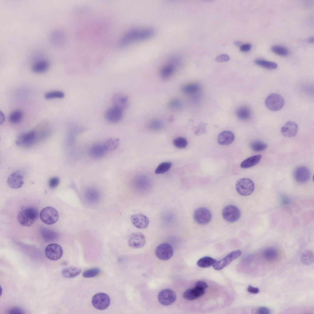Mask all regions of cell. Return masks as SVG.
<instances>
[{
    "instance_id": "obj_10",
    "label": "cell",
    "mask_w": 314,
    "mask_h": 314,
    "mask_svg": "<svg viewBox=\"0 0 314 314\" xmlns=\"http://www.w3.org/2000/svg\"><path fill=\"white\" fill-rule=\"evenodd\" d=\"M63 254L62 247L56 243H51L48 245L45 249V254L49 259L56 260L59 259Z\"/></svg>"
},
{
    "instance_id": "obj_35",
    "label": "cell",
    "mask_w": 314,
    "mask_h": 314,
    "mask_svg": "<svg viewBox=\"0 0 314 314\" xmlns=\"http://www.w3.org/2000/svg\"><path fill=\"white\" fill-rule=\"evenodd\" d=\"M216 262L215 259L209 257L205 256L199 259L197 262V265L201 267L207 268L214 265Z\"/></svg>"
},
{
    "instance_id": "obj_57",
    "label": "cell",
    "mask_w": 314,
    "mask_h": 314,
    "mask_svg": "<svg viewBox=\"0 0 314 314\" xmlns=\"http://www.w3.org/2000/svg\"><path fill=\"white\" fill-rule=\"evenodd\" d=\"M241 43L240 42L236 41V42L235 43V44L238 45H239Z\"/></svg>"
},
{
    "instance_id": "obj_1",
    "label": "cell",
    "mask_w": 314,
    "mask_h": 314,
    "mask_svg": "<svg viewBox=\"0 0 314 314\" xmlns=\"http://www.w3.org/2000/svg\"><path fill=\"white\" fill-rule=\"evenodd\" d=\"M38 211L36 208L30 206L23 208L19 212L17 220L21 225L26 227L32 225L37 218Z\"/></svg>"
},
{
    "instance_id": "obj_31",
    "label": "cell",
    "mask_w": 314,
    "mask_h": 314,
    "mask_svg": "<svg viewBox=\"0 0 314 314\" xmlns=\"http://www.w3.org/2000/svg\"><path fill=\"white\" fill-rule=\"evenodd\" d=\"M175 65L171 63L165 65L160 70V74L162 78L167 79L170 77L174 72Z\"/></svg>"
},
{
    "instance_id": "obj_36",
    "label": "cell",
    "mask_w": 314,
    "mask_h": 314,
    "mask_svg": "<svg viewBox=\"0 0 314 314\" xmlns=\"http://www.w3.org/2000/svg\"><path fill=\"white\" fill-rule=\"evenodd\" d=\"M155 33L154 30L152 28H147L139 31L136 40L141 41L147 39L152 36Z\"/></svg>"
},
{
    "instance_id": "obj_17",
    "label": "cell",
    "mask_w": 314,
    "mask_h": 314,
    "mask_svg": "<svg viewBox=\"0 0 314 314\" xmlns=\"http://www.w3.org/2000/svg\"><path fill=\"white\" fill-rule=\"evenodd\" d=\"M298 131V126L295 122L289 121L285 123L281 127V132L285 137L291 138L295 136Z\"/></svg>"
},
{
    "instance_id": "obj_33",
    "label": "cell",
    "mask_w": 314,
    "mask_h": 314,
    "mask_svg": "<svg viewBox=\"0 0 314 314\" xmlns=\"http://www.w3.org/2000/svg\"><path fill=\"white\" fill-rule=\"evenodd\" d=\"M103 143L107 151H111L118 147L119 140L116 138H111L107 140Z\"/></svg>"
},
{
    "instance_id": "obj_56",
    "label": "cell",
    "mask_w": 314,
    "mask_h": 314,
    "mask_svg": "<svg viewBox=\"0 0 314 314\" xmlns=\"http://www.w3.org/2000/svg\"><path fill=\"white\" fill-rule=\"evenodd\" d=\"M308 41L311 43H313L314 42V38L313 37H311L308 39Z\"/></svg>"
},
{
    "instance_id": "obj_19",
    "label": "cell",
    "mask_w": 314,
    "mask_h": 314,
    "mask_svg": "<svg viewBox=\"0 0 314 314\" xmlns=\"http://www.w3.org/2000/svg\"><path fill=\"white\" fill-rule=\"evenodd\" d=\"M205 293V289L195 287L186 290L183 293V298L187 300L192 301L203 296Z\"/></svg>"
},
{
    "instance_id": "obj_8",
    "label": "cell",
    "mask_w": 314,
    "mask_h": 314,
    "mask_svg": "<svg viewBox=\"0 0 314 314\" xmlns=\"http://www.w3.org/2000/svg\"><path fill=\"white\" fill-rule=\"evenodd\" d=\"M176 295L172 290L165 289L159 293L158 298L159 302L162 304L167 306L173 304L176 299Z\"/></svg>"
},
{
    "instance_id": "obj_43",
    "label": "cell",
    "mask_w": 314,
    "mask_h": 314,
    "mask_svg": "<svg viewBox=\"0 0 314 314\" xmlns=\"http://www.w3.org/2000/svg\"><path fill=\"white\" fill-rule=\"evenodd\" d=\"M149 127L153 130L158 131L162 129L163 127V123L161 120L155 119L150 121Z\"/></svg>"
},
{
    "instance_id": "obj_53",
    "label": "cell",
    "mask_w": 314,
    "mask_h": 314,
    "mask_svg": "<svg viewBox=\"0 0 314 314\" xmlns=\"http://www.w3.org/2000/svg\"><path fill=\"white\" fill-rule=\"evenodd\" d=\"M251 47V45L249 43L242 45L240 47V50L243 52H247L249 51Z\"/></svg>"
},
{
    "instance_id": "obj_55",
    "label": "cell",
    "mask_w": 314,
    "mask_h": 314,
    "mask_svg": "<svg viewBox=\"0 0 314 314\" xmlns=\"http://www.w3.org/2000/svg\"><path fill=\"white\" fill-rule=\"evenodd\" d=\"M0 124L3 123L5 120V118L4 114L1 112H0Z\"/></svg>"
},
{
    "instance_id": "obj_25",
    "label": "cell",
    "mask_w": 314,
    "mask_h": 314,
    "mask_svg": "<svg viewBox=\"0 0 314 314\" xmlns=\"http://www.w3.org/2000/svg\"><path fill=\"white\" fill-rule=\"evenodd\" d=\"M49 67V62L45 60H40L35 63L32 65V70L37 73H42L47 71Z\"/></svg>"
},
{
    "instance_id": "obj_47",
    "label": "cell",
    "mask_w": 314,
    "mask_h": 314,
    "mask_svg": "<svg viewBox=\"0 0 314 314\" xmlns=\"http://www.w3.org/2000/svg\"><path fill=\"white\" fill-rule=\"evenodd\" d=\"M181 102L179 100L174 98L170 101L168 106L171 109H179L181 107Z\"/></svg>"
},
{
    "instance_id": "obj_48",
    "label": "cell",
    "mask_w": 314,
    "mask_h": 314,
    "mask_svg": "<svg viewBox=\"0 0 314 314\" xmlns=\"http://www.w3.org/2000/svg\"><path fill=\"white\" fill-rule=\"evenodd\" d=\"M59 180L57 177H53L50 179L48 182L49 187L53 189L56 187L59 183Z\"/></svg>"
},
{
    "instance_id": "obj_9",
    "label": "cell",
    "mask_w": 314,
    "mask_h": 314,
    "mask_svg": "<svg viewBox=\"0 0 314 314\" xmlns=\"http://www.w3.org/2000/svg\"><path fill=\"white\" fill-rule=\"evenodd\" d=\"M174 251L172 247L170 244L163 243L158 245L156 247L155 253L158 258L163 260H167L173 256Z\"/></svg>"
},
{
    "instance_id": "obj_4",
    "label": "cell",
    "mask_w": 314,
    "mask_h": 314,
    "mask_svg": "<svg viewBox=\"0 0 314 314\" xmlns=\"http://www.w3.org/2000/svg\"><path fill=\"white\" fill-rule=\"evenodd\" d=\"M255 185L253 182L248 178H242L237 181L236 189L240 195L247 196L251 194L254 191Z\"/></svg>"
},
{
    "instance_id": "obj_27",
    "label": "cell",
    "mask_w": 314,
    "mask_h": 314,
    "mask_svg": "<svg viewBox=\"0 0 314 314\" xmlns=\"http://www.w3.org/2000/svg\"><path fill=\"white\" fill-rule=\"evenodd\" d=\"M237 117L240 120L246 121L250 118L251 116L252 112L250 108L246 106H243L239 108L236 112Z\"/></svg>"
},
{
    "instance_id": "obj_30",
    "label": "cell",
    "mask_w": 314,
    "mask_h": 314,
    "mask_svg": "<svg viewBox=\"0 0 314 314\" xmlns=\"http://www.w3.org/2000/svg\"><path fill=\"white\" fill-rule=\"evenodd\" d=\"M50 37L51 42L54 45L59 46L62 44L64 36L62 32L58 30L54 31L51 33Z\"/></svg>"
},
{
    "instance_id": "obj_11",
    "label": "cell",
    "mask_w": 314,
    "mask_h": 314,
    "mask_svg": "<svg viewBox=\"0 0 314 314\" xmlns=\"http://www.w3.org/2000/svg\"><path fill=\"white\" fill-rule=\"evenodd\" d=\"M241 253V251L239 250L234 251L231 252L222 259L216 262L213 265V268L216 270H219L223 269L230 264L233 260L240 256Z\"/></svg>"
},
{
    "instance_id": "obj_13",
    "label": "cell",
    "mask_w": 314,
    "mask_h": 314,
    "mask_svg": "<svg viewBox=\"0 0 314 314\" xmlns=\"http://www.w3.org/2000/svg\"><path fill=\"white\" fill-rule=\"evenodd\" d=\"M293 177L295 180L300 183H304L308 181L311 177V173L306 167L300 166L294 170Z\"/></svg>"
},
{
    "instance_id": "obj_21",
    "label": "cell",
    "mask_w": 314,
    "mask_h": 314,
    "mask_svg": "<svg viewBox=\"0 0 314 314\" xmlns=\"http://www.w3.org/2000/svg\"><path fill=\"white\" fill-rule=\"evenodd\" d=\"M234 135L232 132L224 131L219 135L217 141L220 145H227L231 144L234 141Z\"/></svg>"
},
{
    "instance_id": "obj_34",
    "label": "cell",
    "mask_w": 314,
    "mask_h": 314,
    "mask_svg": "<svg viewBox=\"0 0 314 314\" xmlns=\"http://www.w3.org/2000/svg\"><path fill=\"white\" fill-rule=\"evenodd\" d=\"M278 252L277 250L273 247H268L265 249L263 252V256L267 260L272 261L278 257Z\"/></svg>"
},
{
    "instance_id": "obj_16",
    "label": "cell",
    "mask_w": 314,
    "mask_h": 314,
    "mask_svg": "<svg viewBox=\"0 0 314 314\" xmlns=\"http://www.w3.org/2000/svg\"><path fill=\"white\" fill-rule=\"evenodd\" d=\"M122 114V110L113 106L107 110L105 113V117L108 122L115 123L121 120Z\"/></svg>"
},
{
    "instance_id": "obj_28",
    "label": "cell",
    "mask_w": 314,
    "mask_h": 314,
    "mask_svg": "<svg viewBox=\"0 0 314 314\" xmlns=\"http://www.w3.org/2000/svg\"><path fill=\"white\" fill-rule=\"evenodd\" d=\"M262 156L256 155L251 156L243 161L240 166L243 168H248L255 166L259 162Z\"/></svg>"
},
{
    "instance_id": "obj_42",
    "label": "cell",
    "mask_w": 314,
    "mask_h": 314,
    "mask_svg": "<svg viewBox=\"0 0 314 314\" xmlns=\"http://www.w3.org/2000/svg\"><path fill=\"white\" fill-rule=\"evenodd\" d=\"M64 97V93L61 91H54L46 93L44 97L46 99H51L54 98H62Z\"/></svg>"
},
{
    "instance_id": "obj_49",
    "label": "cell",
    "mask_w": 314,
    "mask_h": 314,
    "mask_svg": "<svg viewBox=\"0 0 314 314\" xmlns=\"http://www.w3.org/2000/svg\"><path fill=\"white\" fill-rule=\"evenodd\" d=\"M229 59L230 58L228 55L222 54L217 56L215 59V60L218 62H223L228 61Z\"/></svg>"
},
{
    "instance_id": "obj_26",
    "label": "cell",
    "mask_w": 314,
    "mask_h": 314,
    "mask_svg": "<svg viewBox=\"0 0 314 314\" xmlns=\"http://www.w3.org/2000/svg\"><path fill=\"white\" fill-rule=\"evenodd\" d=\"M40 234L42 239L46 242L54 241L59 237L57 232L45 228L41 230Z\"/></svg>"
},
{
    "instance_id": "obj_38",
    "label": "cell",
    "mask_w": 314,
    "mask_h": 314,
    "mask_svg": "<svg viewBox=\"0 0 314 314\" xmlns=\"http://www.w3.org/2000/svg\"><path fill=\"white\" fill-rule=\"evenodd\" d=\"M23 114L19 110H15L11 112L9 117V121L13 124L19 123L22 119Z\"/></svg>"
},
{
    "instance_id": "obj_29",
    "label": "cell",
    "mask_w": 314,
    "mask_h": 314,
    "mask_svg": "<svg viewBox=\"0 0 314 314\" xmlns=\"http://www.w3.org/2000/svg\"><path fill=\"white\" fill-rule=\"evenodd\" d=\"M81 272L80 268L77 267H69L63 269L61 273L63 276L67 278H71L78 275Z\"/></svg>"
},
{
    "instance_id": "obj_45",
    "label": "cell",
    "mask_w": 314,
    "mask_h": 314,
    "mask_svg": "<svg viewBox=\"0 0 314 314\" xmlns=\"http://www.w3.org/2000/svg\"><path fill=\"white\" fill-rule=\"evenodd\" d=\"M100 270L98 268H93L87 270L82 274V276L85 278H91L97 276L100 273Z\"/></svg>"
},
{
    "instance_id": "obj_37",
    "label": "cell",
    "mask_w": 314,
    "mask_h": 314,
    "mask_svg": "<svg viewBox=\"0 0 314 314\" xmlns=\"http://www.w3.org/2000/svg\"><path fill=\"white\" fill-rule=\"evenodd\" d=\"M302 262L306 265H310L313 263L314 254L312 251L307 250L304 252L301 256Z\"/></svg>"
},
{
    "instance_id": "obj_12",
    "label": "cell",
    "mask_w": 314,
    "mask_h": 314,
    "mask_svg": "<svg viewBox=\"0 0 314 314\" xmlns=\"http://www.w3.org/2000/svg\"><path fill=\"white\" fill-rule=\"evenodd\" d=\"M7 182L11 188L16 189L21 187L24 183V176L20 170L12 173L8 177Z\"/></svg>"
},
{
    "instance_id": "obj_50",
    "label": "cell",
    "mask_w": 314,
    "mask_h": 314,
    "mask_svg": "<svg viewBox=\"0 0 314 314\" xmlns=\"http://www.w3.org/2000/svg\"><path fill=\"white\" fill-rule=\"evenodd\" d=\"M8 313L11 314H22L24 313L23 310L19 307H14L10 309Z\"/></svg>"
},
{
    "instance_id": "obj_44",
    "label": "cell",
    "mask_w": 314,
    "mask_h": 314,
    "mask_svg": "<svg viewBox=\"0 0 314 314\" xmlns=\"http://www.w3.org/2000/svg\"><path fill=\"white\" fill-rule=\"evenodd\" d=\"M173 143L175 147L179 148L186 147L188 144L187 140L183 137H178L176 138L174 140Z\"/></svg>"
},
{
    "instance_id": "obj_18",
    "label": "cell",
    "mask_w": 314,
    "mask_h": 314,
    "mask_svg": "<svg viewBox=\"0 0 314 314\" xmlns=\"http://www.w3.org/2000/svg\"><path fill=\"white\" fill-rule=\"evenodd\" d=\"M131 220L135 226L140 229L146 228L149 223L148 218L146 216L140 213L132 215L131 217Z\"/></svg>"
},
{
    "instance_id": "obj_39",
    "label": "cell",
    "mask_w": 314,
    "mask_h": 314,
    "mask_svg": "<svg viewBox=\"0 0 314 314\" xmlns=\"http://www.w3.org/2000/svg\"><path fill=\"white\" fill-rule=\"evenodd\" d=\"M250 146L253 150L255 151H259L266 149L267 147V145L266 144L262 141L255 140L253 141L251 143Z\"/></svg>"
},
{
    "instance_id": "obj_3",
    "label": "cell",
    "mask_w": 314,
    "mask_h": 314,
    "mask_svg": "<svg viewBox=\"0 0 314 314\" xmlns=\"http://www.w3.org/2000/svg\"><path fill=\"white\" fill-rule=\"evenodd\" d=\"M265 103L269 110L276 111L280 110L283 106L284 100L283 97L279 94L273 93L270 94L266 98Z\"/></svg>"
},
{
    "instance_id": "obj_7",
    "label": "cell",
    "mask_w": 314,
    "mask_h": 314,
    "mask_svg": "<svg viewBox=\"0 0 314 314\" xmlns=\"http://www.w3.org/2000/svg\"><path fill=\"white\" fill-rule=\"evenodd\" d=\"M212 217L210 211L205 207H200L197 209L193 214L194 220L200 224H208L211 221Z\"/></svg>"
},
{
    "instance_id": "obj_54",
    "label": "cell",
    "mask_w": 314,
    "mask_h": 314,
    "mask_svg": "<svg viewBox=\"0 0 314 314\" xmlns=\"http://www.w3.org/2000/svg\"><path fill=\"white\" fill-rule=\"evenodd\" d=\"M247 290L249 293L255 294L259 292V289L258 288L254 287L251 285L248 286Z\"/></svg>"
},
{
    "instance_id": "obj_6",
    "label": "cell",
    "mask_w": 314,
    "mask_h": 314,
    "mask_svg": "<svg viewBox=\"0 0 314 314\" xmlns=\"http://www.w3.org/2000/svg\"><path fill=\"white\" fill-rule=\"evenodd\" d=\"M241 213L239 209L233 205H228L223 209L222 215L226 221L233 223L237 221L240 218Z\"/></svg>"
},
{
    "instance_id": "obj_46",
    "label": "cell",
    "mask_w": 314,
    "mask_h": 314,
    "mask_svg": "<svg viewBox=\"0 0 314 314\" xmlns=\"http://www.w3.org/2000/svg\"><path fill=\"white\" fill-rule=\"evenodd\" d=\"M206 124L203 123H201L197 126L195 127L194 129V133L196 135H200L206 132Z\"/></svg>"
},
{
    "instance_id": "obj_15",
    "label": "cell",
    "mask_w": 314,
    "mask_h": 314,
    "mask_svg": "<svg viewBox=\"0 0 314 314\" xmlns=\"http://www.w3.org/2000/svg\"><path fill=\"white\" fill-rule=\"evenodd\" d=\"M146 243L145 237L142 233L135 232L131 234L128 240V243L130 247L140 248L143 247Z\"/></svg>"
},
{
    "instance_id": "obj_40",
    "label": "cell",
    "mask_w": 314,
    "mask_h": 314,
    "mask_svg": "<svg viewBox=\"0 0 314 314\" xmlns=\"http://www.w3.org/2000/svg\"><path fill=\"white\" fill-rule=\"evenodd\" d=\"M172 163L170 162H164L160 163L155 170L156 174H161L168 171L171 168Z\"/></svg>"
},
{
    "instance_id": "obj_24",
    "label": "cell",
    "mask_w": 314,
    "mask_h": 314,
    "mask_svg": "<svg viewBox=\"0 0 314 314\" xmlns=\"http://www.w3.org/2000/svg\"><path fill=\"white\" fill-rule=\"evenodd\" d=\"M139 32V30L135 29L127 32L120 41V46L121 47L126 46L133 40L136 39Z\"/></svg>"
},
{
    "instance_id": "obj_52",
    "label": "cell",
    "mask_w": 314,
    "mask_h": 314,
    "mask_svg": "<svg viewBox=\"0 0 314 314\" xmlns=\"http://www.w3.org/2000/svg\"><path fill=\"white\" fill-rule=\"evenodd\" d=\"M257 312L259 314H269L270 313V311L266 307H261L258 308Z\"/></svg>"
},
{
    "instance_id": "obj_51",
    "label": "cell",
    "mask_w": 314,
    "mask_h": 314,
    "mask_svg": "<svg viewBox=\"0 0 314 314\" xmlns=\"http://www.w3.org/2000/svg\"><path fill=\"white\" fill-rule=\"evenodd\" d=\"M208 287V284L203 281H198L196 282L195 285V287L204 289H207Z\"/></svg>"
},
{
    "instance_id": "obj_41",
    "label": "cell",
    "mask_w": 314,
    "mask_h": 314,
    "mask_svg": "<svg viewBox=\"0 0 314 314\" xmlns=\"http://www.w3.org/2000/svg\"><path fill=\"white\" fill-rule=\"evenodd\" d=\"M271 49L274 53L281 56H286L289 54L288 50L285 47L281 46L274 45L272 47Z\"/></svg>"
},
{
    "instance_id": "obj_22",
    "label": "cell",
    "mask_w": 314,
    "mask_h": 314,
    "mask_svg": "<svg viewBox=\"0 0 314 314\" xmlns=\"http://www.w3.org/2000/svg\"><path fill=\"white\" fill-rule=\"evenodd\" d=\"M114 106L122 110L125 109L128 105V99L126 97L120 93L114 95L112 99Z\"/></svg>"
},
{
    "instance_id": "obj_32",
    "label": "cell",
    "mask_w": 314,
    "mask_h": 314,
    "mask_svg": "<svg viewBox=\"0 0 314 314\" xmlns=\"http://www.w3.org/2000/svg\"><path fill=\"white\" fill-rule=\"evenodd\" d=\"M254 62L257 65L269 70L275 69L278 67L277 64L275 62L260 59H255Z\"/></svg>"
},
{
    "instance_id": "obj_23",
    "label": "cell",
    "mask_w": 314,
    "mask_h": 314,
    "mask_svg": "<svg viewBox=\"0 0 314 314\" xmlns=\"http://www.w3.org/2000/svg\"><path fill=\"white\" fill-rule=\"evenodd\" d=\"M182 91L185 94L193 96H196L200 94L201 87L197 83H190L183 86L182 88Z\"/></svg>"
},
{
    "instance_id": "obj_2",
    "label": "cell",
    "mask_w": 314,
    "mask_h": 314,
    "mask_svg": "<svg viewBox=\"0 0 314 314\" xmlns=\"http://www.w3.org/2000/svg\"><path fill=\"white\" fill-rule=\"evenodd\" d=\"M40 217L41 220L44 224L52 225L57 221L59 214L54 208L47 206L42 210L40 213Z\"/></svg>"
},
{
    "instance_id": "obj_14",
    "label": "cell",
    "mask_w": 314,
    "mask_h": 314,
    "mask_svg": "<svg viewBox=\"0 0 314 314\" xmlns=\"http://www.w3.org/2000/svg\"><path fill=\"white\" fill-rule=\"evenodd\" d=\"M36 133L32 131L21 135L16 140V144L20 146L28 147L32 146L36 140Z\"/></svg>"
},
{
    "instance_id": "obj_20",
    "label": "cell",
    "mask_w": 314,
    "mask_h": 314,
    "mask_svg": "<svg viewBox=\"0 0 314 314\" xmlns=\"http://www.w3.org/2000/svg\"><path fill=\"white\" fill-rule=\"evenodd\" d=\"M107 152L103 143L95 144L90 147L89 150V153L90 156L95 158L102 157Z\"/></svg>"
},
{
    "instance_id": "obj_5",
    "label": "cell",
    "mask_w": 314,
    "mask_h": 314,
    "mask_svg": "<svg viewBox=\"0 0 314 314\" xmlns=\"http://www.w3.org/2000/svg\"><path fill=\"white\" fill-rule=\"evenodd\" d=\"M110 299L109 296L103 293H99L95 294L92 297V303L93 306L99 310H104L109 305Z\"/></svg>"
}]
</instances>
